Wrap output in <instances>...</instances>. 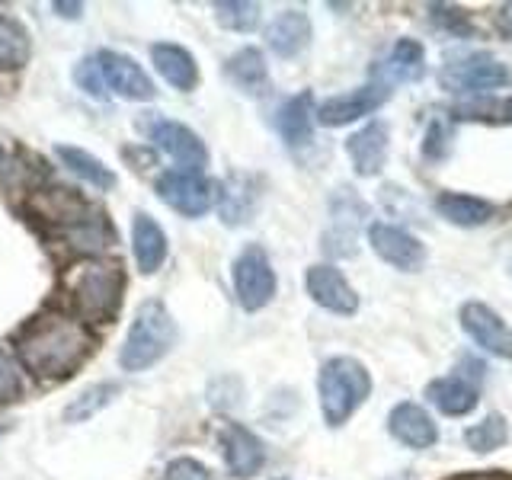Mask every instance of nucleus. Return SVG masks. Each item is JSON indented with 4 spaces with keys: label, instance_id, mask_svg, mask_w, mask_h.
Wrapping results in <instances>:
<instances>
[{
    "label": "nucleus",
    "instance_id": "obj_36",
    "mask_svg": "<svg viewBox=\"0 0 512 480\" xmlns=\"http://www.w3.org/2000/svg\"><path fill=\"white\" fill-rule=\"evenodd\" d=\"M23 394V378H20V368L16 362L0 352V400H16Z\"/></svg>",
    "mask_w": 512,
    "mask_h": 480
},
{
    "label": "nucleus",
    "instance_id": "obj_3",
    "mask_svg": "<svg viewBox=\"0 0 512 480\" xmlns=\"http://www.w3.org/2000/svg\"><path fill=\"white\" fill-rule=\"evenodd\" d=\"M176 343V324L170 311L160 301H144L135 311L132 327L119 352V365L125 372H148L167 356Z\"/></svg>",
    "mask_w": 512,
    "mask_h": 480
},
{
    "label": "nucleus",
    "instance_id": "obj_12",
    "mask_svg": "<svg viewBox=\"0 0 512 480\" xmlns=\"http://www.w3.org/2000/svg\"><path fill=\"white\" fill-rule=\"evenodd\" d=\"M391 96V87L384 84H365L359 90H349V93H340V96H330L324 100L317 109H314V119L327 128H340V125H349V122H359L365 116H372L378 112L384 103H388Z\"/></svg>",
    "mask_w": 512,
    "mask_h": 480
},
{
    "label": "nucleus",
    "instance_id": "obj_4",
    "mask_svg": "<svg viewBox=\"0 0 512 480\" xmlns=\"http://www.w3.org/2000/svg\"><path fill=\"white\" fill-rule=\"evenodd\" d=\"M122 269L116 263H80L64 276V292L87 320H109L122 301Z\"/></svg>",
    "mask_w": 512,
    "mask_h": 480
},
{
    "label": "nucleus",
    "instance_id": "obj_27",
    "mask_svg": "<svg viewBox=\"0 0 512 480\" xmlns=\"http://www.w3.org/2000/svg\"><path fill=\"white\" fill-rule=\"evenodd\" d=\"M58 160L64 167H68L74 176H80L87 186H96V189H112L116 186V173H112L100 157H93L90 151L84 148H74V144H58L55 148Z\"/></svg>",
    "mask_w": 512,
    "mask_h": 480
},
{
    "label": "nucleus",
    "instance_id": "obj_34",
    "mask_svg": "<svg viewBox=\"0 0 512 480\" xmlns=\"http://www.w3.org/2000/svg\"><path fill=\"white\" fill-rule=\"evenodd\" d=\"M74 80H77V87L80 90H87L93 100H106V80H103V71H100V64H96V58H87V61H80L77 68H74Z\"/></svg>",
    "mask_w": 512,
    "mask_h": 480
},
{
    "label": "nucleus",
    "instance_id": "obj_10",
    "mask_svg": "<svg viewBox=\"0 0 512 480\" xmlns=\"http://www.w3.org/2000/svg\"><path fill=\"white\" fill-rule=\"evenodd\" d=\"M144 132H148V138L157 144L160 151L176 160V170H189V173H202L205 170V164H208L205 141L192 132V128H186L183 122L157 116L154 122L144 125Z\"/></svg>",
    "mask_w": 512,
    "mask_h": 480
},
{
    "label": "nucleus",
    "instance_id": "obj_8",
    "mask_svg": "<svg viewBox=\"0 0 512 480\" xmlns=\"http://www.w3.org/2000/svg\"><path fill=\"white\" fill-rule=\"evenodd\" d=\"M368 247L375 250L381 263H388L391 269L400 272H420L426 266V247L423 240L410 234L407 228L391 221H372L368 224Z\"/></svg>",
    "mask_w": 512,
    "mask_h": 480
},
{
    "label": "nucleus",
    "instance_id": "obj_22",
    "mask_svg": "<svg viewBox=\"0 0 512 480\" xmlns=\"http://www.w3.org/2000/svg\"><path fill=\"white\" fill-rule=\"evenodd\" d=\"M276 128L288 148H304L314 138V96L304 90L288 96L276 112Z\"/></svg>",
    "mask_w": 512,
    "mask_h": 480
},
{
    "label": "nucleus",
    "instance_id": "obj_33",
    "mask_svg": "<svg viewBox=\"0 0 512 480\" xmlns=\"http://www.w3.org/2000/svg\"><path fill=\"white\" fill-rule=\"evenodd\" d=\"M432 23L442 26L445 32H452V36L464 39V36H471V20H468V13L458 10V7H445V4H432Z\"/></svg>",
    "mask_w": 512,
    "mask_h": 480
},
{
    "label": "nucleus",
    "instance_id": "obj_13",
    "mask_svg": "<svg viewBox=\"0 0 512 480\" xmlns=\"http://www.w3.org/2000/svg\"><path fill=\"white\" fill-rule=\"evenodd\" d=\"M304 285H308V295L314 304H320L330 314L349 317L359 311V295L356 288L349 285V279L343 276V269H336L333 263H314L304 276Z\"/></svg>",
    "mask_w": 512,
    "mask_h": 480
},
{
    "label": "nucleus",
    "instance_id": "obj_21",
    "mask_svg": "<svg viewBox=\"0 0 512 480\" xmlns=\"http://www.w3.org/2000/svg\"><path fill=\"white\" fill-rule=\"evenodd\" d=\"M151 61H154L157 74L164 77L170 87L183 90V93L196 90V84H199V64H196V58H192V52H186L183 45L157 42V45H151Z\"/></svg>",
    "mask_w": 512,
    "mask_h": 480
},
{
    "label": "nucleus",
    "instance_id": "obj_24",
    "mask_svg": "<svg viewBox=\"0 0 512 480\" xmlns=\"http://www.w3.org/2000/svg\"><path fill=\"white\" fill-rule=\"evenodd\" d=\"M224 74H228V80L244 90L250 96H263L269 90V68H266V58L260 48H240V52H234L228 61H224Z\"/></svg>",
    "mask_w": 512,
    "mask_h": 480
},
{
    "label": "nucleus",
    "instance_id": "obj_25",
    "mask_svg": "<svg viewBox=\"0 0 512 480\" xmlns=\"http://www.w3.org/2000/svg\"><path fill=\"white\" fill-rule=\"evenodd\" d=\"M436 212L455 228H480L496 215V205L487 199L468 196V192H442L436 199Z\"/></svg>",
    "mask_w": 512,
    "mask_h": 480
},
{
    "label": "nucleus",
    "instance_id": "obj_32",
    "mask_svg": "<svg viewBox=\"0 0 512 480\" xmlns=\"http://www.w3.org/2000/svg\"><path fill=\"white\" fill-rule=\"evenodd\" d=\"M452 138H455L452 119L432 116L429 125H426V135H423V157H429V160H445L448 154H452Z\"/></svg>",
    "mask_w": 512,
    "mask_h": 480
},
{
    "label": "nucleus",
    "instance_id": "obj_16",
    "mask_svg": "<svg viewBox=\"0 0 512 480\" xmlns=\"http://www.w3.org/2000/svg\"><path fill=\"white\" fill-rule=\"evenodd\" d=\"M388 148H391V132H388V122H381V119L362 125L359 132H352L346 138V157L359 176L381 173L384 164H388Z\"/></svg>",
    "mask_w": 512,
    "mask_h": 480
},
{
    "label": "nucleus",
    "instance_id": "obj_15",
    "mask_svg": "<svg viewBox=\"0 0 512 480\" xmlns=\"http://www.w3.org/2000/svg\"><path fill=\"white\" fill-rule=\"evenodd\" d=\"M388 432L394 442L413 448V452H426V448L439 442V423L432 420L426 407L413 404V400H400V404L391 407Z\"/></svg>",
    "mask_w": 512,
    "mask_h": 480
},
{
    "label": "nucleus",
    "instance_id": "obj_2",
    "mask_svg": "<svg viewBox=\"0 0 512 480\" xmlns=\"http://www.w3.org/2000/svg\"><path fill=\"white\" fill-rule=\"evenodd\" d=\"M317 397L324 423L340 429L349 423L356 410L372 397V372L352 356H333L320 365L317 375Z\"/></svg>",
    "mask_w": 512,
    "mask_h": 480
},
{
    "label": "nucleus",
    "instance_id": "obj_31",
    "mask_svg": "<svg viewBox=\"0 0 512 480\" xmlns=\"http://www.w3.org/2000/svg\"><path fill=\"white\" fill-rule=\"evenodd\" d=\"M215 10V20L231 29V32H253L260 26V4H253V0H218L212 4Z\"/></svg>",
    "mask_w": 512,
    "mask_h": 480
},
{
    "label": "nucleus",
    "instance_id": "obj_14",
    "mask_svg": "<svg viewBox=\"0 0 512 480\" xmlns=\"http://www.w3.org/2000/svg\"><path fill=\"white\" fill-rule=\"evenodd\" d=\"M96 64H100V71H103V80H106V87L122 96V100H154V80L144 74V68L135 61V58H128L122 52H100L96 55Z\"/></svg>",
    "mask_w": 512,
    "mask_h": 480
},
{
    "label": "nucleus",
    "instance_id": "obj_38",
    "mask_svg": "<svg viewBox=\"0 0 512 480\" xmlns=\"http://www.w3.org/2000/svg\"><path fill=\"white\" fill-rule=\"evenodd\" d=\"M500 29L506 32V36L512 39V4L500 7Z\"/></svg>",
    "mask_w": 512,
    "mask_h": 480
},
{
    "label": "nucleus",
    "instance_id": "obj_30",
    "mask_svg": "<svg viewBox=\"0 0 512 480\" xmlns=\"http://www.w3.org/2000/svg\"><path fill=\"white\" fill-rule=\"evenodd\" d=\"M506 439H509V426H506V416H500V413H487L480 423L464 429V445L477 455L496 452V448H503Z\"/></svg>",
    "mask_w": 512,
    "mask_h": 480
},
{
    "label": "nucleus",
    "instance_id": "obj_6",
    "mask_svg": "<svg viewBox=\"0 0 512 480\" xmlns=\"http://www.w3.org/2000/svg\"><path fill=\"white\" fill-rule=\"evenodd\" d=\"M439 84L448 93H493V90H503L512 84V74L506 64L490 55V52H471V55H461L452 58L439 71Z\"/></svg>",
    "mask_w": 512,
    "mask_h": 480
},
{
    "label": "nucleus",
    "instance_id": "obj_18",
    "mask_svg": "<svg viewBox=\"0 0 512 480\" xmlns=\"http://www.w3.org/2000/svg\"><path fill=\"white\" fill-rule=\"evenodd\" d=\"M221 455L234 477H253L266 464V445L247 426L228 423L221 429Z\"/></svg>",
    "mask_w": 512,
    "mask_h": 480
},
{
    "label": "nucleus",
    "instance_id": "obj_37",
    "mask_svg": "<svg viewBox=\"0 0 512 480\" xmlns=\"http://www.w3.org/2000/svg\"><path fill=\"white\" fill-rule=\"evenodd\" d=\"M55 13H61V16H68V20H74V16H80L84 13V4H64V0H55Z\"/></svg>",
    "mask_w": 512,
    "mask_h": 480
},
{
    "label": "nucleus",
    "instance_id": "obj_40",
    "mask_svg": "<svg viewBox=\"0 0 512 480\" xmlns=\"http://www.w3.org/2000/svg\"><path fill=\"white\" fill-rule=\"evenodd\" d=\"M4 432H7V426H4V423H0V436H4Z\"/></svg>",
    "mask_w": 512,
    "mask_h": 480
},
{
    "label": "nucleus",
    "instance_id": "obj_17",
    "mask_svg": "<svg viewBox=\"0 0 512 480\" xmlns=\"http://www.w3.org/2000/svg\"><path fill=\"white\" fill-rule=\"evenodd\" d=\"M372 77L378 80V84H384V87L416 84V80H423L426 77V48H423V42L397 39L391 52L372 68Z\"/></svg>",
    "mask_w": 512,
    "mask_h": 480
},
{
    "label": "nucleus",
    "instance_id": "obj_35",
    "mask_svg": "<svg viewBox=\"0 0 512 480\" xmlns=\"http://www.w3.org/2000/svg\"><path fill=\"white\" fill-rule=\"evenodd\" d=\"M164 480H215V474L196 458H173L164 471Z\"/></svg>",
    "mask_w": 512,
    "mask_h": 480
},
{
    "label": "nucleus",
    "instance_id": "obj_26",
    "mask_svg": "<svg viewBox=\"0 0 512 480\" xmlns=\"http://www.w3.org/2000/svg\"><path fill=\"white\" fill-rule=\"evenodd\" d=\"M218 212L228 224H244L250 221L253 208H256V199H260V192L253 189V180L250 176H231L228 183L218 186Z\"/></svg>",
    "mask_w": 512,
    "mask_h": 480
},
{
    "label": "nucleus",
    "instance_id": "obj_41",
    "mask_svg": "<svg viewBox=\"0 0 512 480\" xmlns=\"http://www.w3.org/2000/svg\"><path fill=\"white\" fill-rule=\"evenodd\" d=\"M509 276H512V263H509Z\"/></svg>",
    "mask_w": 512,
    "mask_h": 480
},
{
    "label": "nucleus",
    "instance_id": "obj_9",
    "mask_svg": "<svg viewBox=\"0 0 512 480\" xmlns=\"http://www.w3.org/2000/svg\"><path fill=\"white\" fill-rule=\"evenodd\" d=\"M218 186H212L202 173L189 170H167L157 180V196L164 199L173 212H180L186 218H202L208 208L218 199Z\"/></svg>",
    "mask_w": 512,
    "mask_h": 480
},
{
    "label": "nucleus",
    "instance_id": "obj_20",
    "mask_svg": "<svg viewBox=\"0 0 512 480\" xmlns=\"http://www.w3.org/2000/svg\"><path fill=\"white\" fill-rule=\"evenodd\" d=\"M426 400L442 416H468L480 404V391L464 375H442L426 384Z\"/></svg>",
    "mask_w": 512,
    "mask_h": 480
},
{
    "label": "nucleus",
    "instance_id": "obj_5",
    "mask_svg": "<svg viewBox=\"0 0 512 480\" xmlns=\"http://www.w3.org/2000/svg\"><path fill=\"white\" fill-rule=\"evenodd\" d=\"M368 215H372V208H368V202L352 186L333 189L330 221H327V231L320 234V247H324V253L333 256V260H352V256L359 253L362 228L368 231V224H372Z\"/></svg>",
    "mask_w": 512,
    "mask_h": 480
},
{
    "label": "nucleus",
    "instance_id": "obj_28",
    "mask_svg": "<svg viewBox=\"0 0 512 480\" xmlns=\"http://www.w3.org/2000/svg\"><path fill=\"white\" fill-rule=\"evenodd\" d=\"M32 58V39L29 29L13 20V16L0 13V71H20Z\"/></svg>",
    "mask_w": 512,
    "mask_h": 480
},
{
    "label": "nucleus",
    "instance_id": "obj_1",
    "mask_svg": "<svg viewBox=\"0 0 512 480\" xmlns=\"http://www.w3.org/2000/svg\"><path fill=\"white\" fill-rule=\"evenodd\" d=\"M16 352H20V362L36 378H68L87 359L90 333L80 320H71L64 314H42L16 336Z\"/></svg>",
    "mask_w": 512,
    "mask_h": 480
},
{
    "label": "nucleus",
    "instance_id": "obj_23",
    "mask_svg": "<svg viewBox=\"0 0 512 480\" xmlns=\"http://www.w3.org/2000/svg\"><path fill=\"white\" fill-rule=\"evenodd\" d=\"M132 253L144 276L157 272L167 260V234L148 212H138L132 221Z\"/></svg>",
    "mask_w": 512,
    "mask_h": 480
},
{
    "label": "nucleus",
    "instance_id": "obj_7",
    "mask_svg": "<svg viewBox=\"0 0 512 480\" xmlns=\"http://www.w3.org/2000/svg\"><path fill=\"white\" fill-rule=\"evenodd\" d=\"M276 269L260 244H247L234 260V292L244 311H263L276 298Z\"/></svg>",
    "mask_w": 512,
    "mask_h": 480
},
{
    "label": "nucleus",
    "instance_id": "obj_19",
    "mask_svg": "<svg viewBox=\"0 0 512 480\" xmlns=\"http://www.w3.org/2000/svg\"><path fill=\"white\" fill-rule=\"evenodd\" d=\"M311 16L304 10H282L276 20L266 26V45L272 55L279 58H298L304 48L311 45Z\"/></svg>",
    "mask_w": 512,
    "mask_h": 480
},
{
    "label": "nucleus",
    "instance_id": "obj_39",
    "mask_svg": "<svg viewBox=\"0 0 512 480\" xmlns=\"http://www.w3.org/2000/svg\"><path fill=\"white\" fill-rule=\"evenodd\" d=\"M503 119H509V122H512V96H509L506 106H503Z\"/></svg>",
    "mask_w": 512,
    "mask_h": 480
},
{
    "label": "nucleus",
    "instance_id": "obj_29",
    "mask_svg": "<svg viewBox=\"0 0 512 480\" xmlns=\"http://www.w3.org/2000/svg\"><path fill=\"white\" fill-rule=\"evenodd\" d=\"M119 394V384L116 381H100V384H90V388L80 391L68 407H64V423H87L90 416L100 413L112 397Z\"/></svg>",
    "mask_w": 512,
    "mask_h": 480
},
{
    "label": "nucleus",
    "instance_id": "obj_11",
    "mask_svg": "<svg viewBox=\"0 0 512 480\" xmlns=\"http://www.w3.org/2000/svg\"><path fill=\"white\" fill-rule=\"evenodd\" d=\"M458 320H461V330L468 333V340L477 349H484L490 356L506 359V362L512 359V330L490 304H484V301L461 304Z\"/></svg>",
    "mask_w": 512,
    "mask_h": 480
}]
</instances>
